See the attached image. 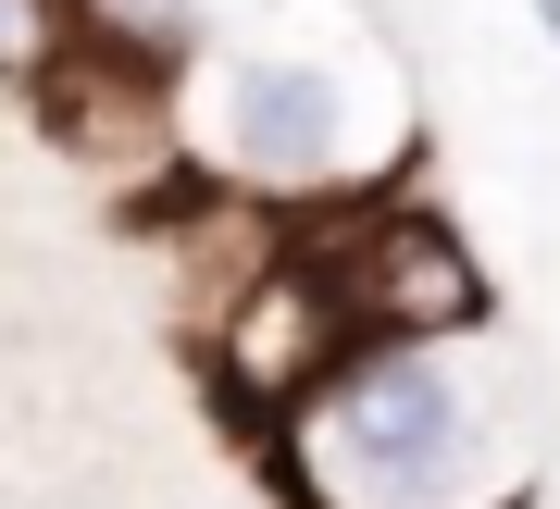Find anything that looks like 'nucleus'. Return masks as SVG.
I'll list each match as a JSON object with an SVG mask.
<instances>
[{
    "instance_id": "3",
    "label": "nucleus",
    "mask_w": 560,
    "mask_h": 509,
    "mask_svg": "<svg viewBox=\"0 0 560 509\" xmlns=\"http://www.w3.org/2000/svg\"><path fill=\"white\" fill-rule=\"evenodd\" d=\"M212 360H224V398L261 423H287L324 372L349 360V323L337 298L312 286V261H261L249 286H224V323H212Z\"/></svg>"
},
{
    "instance_id": "4",
    "label": "nucleus",
    "mask_w": 560,
    "mask_h": 509,
    "mask_svg": "<svg viewBox=\"0 0 560 509\" xmlns=\"http://www.w3.org/2000/svg\"><path fill=\"white\" fill-rule=\"evenodd\" d=\"M224 162L249 187H324L349 162V99L324 62H224Z\"/></svg>"
},
{
    "instance_id": "5",
    "label": "nucleus",
    "mask_w": 560,
    "mask_h": 509,
    "mask_svg": "<svg viewBox=\"0 0 560 509\" xmlns=\"http://www.w3.org/2000/svg\"><path fill=\"white\" fill-rule=\"evenodd\" d=\"M50 62V0H0V75Z\"/></svg>"
},
{
    "instance_id": "6",
    "label": "nucleus",
    "mask_w": 560,
    "mask_h": 509,
    "mask_svg": "<svg viewBox=\"0 0 560 509\" xmlns=\"http://www.w3.org/2000/svg\"><path fill=\"white\" fill-rule=\"evenodd\" d=\"M523 13H536V25H548V38H560V0H523Z\"/></svg>"
},
{
    "instance_id": "2",
    "label": "nucleus",
    "mask_w": 560,
    "mask_h": 509,
    "mask_svg": "<svg viewBox=\"0 0 560 509\" xmlns=\"http://www.w3.org/2000/svg\"><path fill=\"white\" fill-rule=\"evenodd\" d=\"M300 261H312V286L337 298L349 348H436V335L486 323V274H474V249H460L436 212H361V224H337Z\"/></svg>"
},
{
    "instance_id": "1",
    "label": "nucleus",
    "mask_w": 560,
    "mask_h": 509,
    "mask_svg": "<svg viewBox=\"0 0 560 509\" xmlns=\"http://www.w3.org/2000/svg\"><path fill=\"white\" fill-rule=\"evenodd\" d=\"M312 509H474L499 472V398L474 386L460 335L436 348H349L275 423Z\"/></svg>"
}]
</instances>
